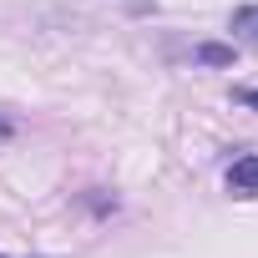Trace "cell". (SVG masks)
<instances>
[{
    "label": "cell",
    "mask_w": 258,
    "mask_h": 258,
    "mask_svg": "<svg viewBox=\"0 0 258 258\" xmlns=\"http://www.w3.org/2000/svg\"><path fill=\"white\" fill-rule=\"evenodd\" d=\"M0 137H11V121H0Z\"/></svg>",
    "instance_id": "5"
},
{
    "label": "cell",
    "mask_w": 258,
    "mask_h": 258,
    "mask_svg": "<svg viewBox=\"0 0 258 258\" xmlns=\"http://www.w3.org/2000/svg\"><path fill=\"white\" fill-rule=\"evenodd\" d=\"M0 258H11V253H0Z\"/></svg>",
    "instance_id": "6"
},
{
    "label": "cell",
    "mask_w": 258,
    "mask_h": 258,
    "mask_svg": "<svg viewBox=\"0 0 258 258\" xmlns=\"http://www.w3.org/2000/svg\"><path fill=\"white\" fill-rule=\"evenodd\" d=\"M192 61H198V66H233V61H238V46H223V41H198V46H192Z\"/></svg>",
    "instance_id": "2"
},
{
    "label": "cell",
    "mask_w": 258,
    "mask_h": 258,
    "mask_svg": "<svg viewBox=\"0 0 258 258\" xmlns=\"http://www.w3.org/2000/svg\"><path fill=\"white\" fill-rule=\"evenodd\" d=\"M228 187L238 198H258V152H243L233 167H228Z\"/></svg>",
    "instance_id": "1"
},
{
    "label": "cell",
    "mask_w": 258,
    "mask_h": 258,
    "mask_svg": "<svg viewBox=\"0 0 258 258\" xmlns=\"http://www.w3.org/2000/svg\"><path fill=\"white\" fill-rule=\"evenodd\" d=\"M233 101H238V106H253V111H258V86H238V91H233Z\"/></svg>",
    "instance_id": "4"
},
{
    "label": "cell",
    "mask_w": 258,
    "mask_h": 258,
    "mask_svg": "<svg viewBox=\"0 0 258 258\" xmlns=\"http://www.w3.org/2000/svg\"><path fill=\"white\" fill-rule=\"evenodd\" d=\"M228 26H233V36H238L243 46L258 51V6H238V11L228 16Z\"/></svg>",
    "instance_id": "3"
}]
</instances>
